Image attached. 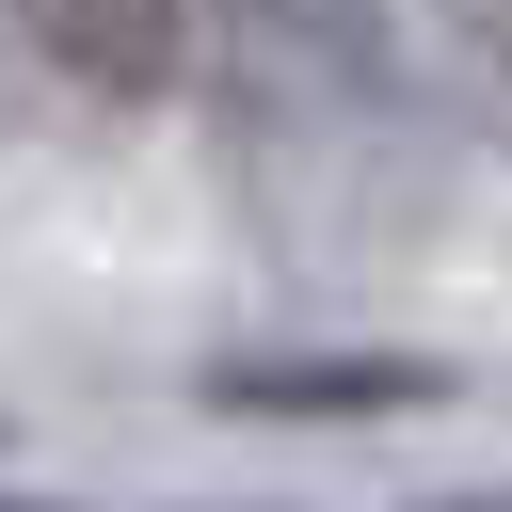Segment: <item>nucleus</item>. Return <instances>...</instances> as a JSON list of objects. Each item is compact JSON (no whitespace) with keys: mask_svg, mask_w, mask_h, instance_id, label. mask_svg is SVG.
<instances>
[{"mask_svg":"<svg viewBox=\"0 0 512 512\" xmlns=\"http://www.w3.org/2000/svg\"><path fill=\"white\" fill-rule=\"evenodd\" d=\"M192 400H208V416H272V432H368V416H432V400H448V352L288 336V352H208Z\"/></svg>","mask_w":512,"mask_h":512,"instance_id":"1","label":"nucleus"},{"mask_svg":"<svg viewBox=\"0 0 512 512\" xmlns=\"http://www.w3.org/2000/svg\"><path fill=\"white\" fill-rule=\"evenodd\" d=\"M16 48L80 96V112H160L208 48V0H16Z\"/></svg>","mask_w":512,"mask_h":512,"instance_id":"2","label":"nucleus"},{"mask_svg":"<svg viewBox=\"0 0 512 512\" xmlns=\"http://www.w3.org/2000/svg\"><path fill=\"white\" fill-rule=\"evenodd\" d=\"M224 48H240L256 80H288V96L368 112V96L400 80V0H224Z\"/></svg>","mask_w":512,"mask_h":512,"instance_id":"3","label":"nucleus"},{"mask_svg":"<svg viewBox=\"0 0 512 512\" xmlns=\"http://www.w3.org/2000/svg\"><path fill=\"white\" fill-rule=\"evenodd\" d=\"M464 64H480V112H496V144H512V0L464 16Z\"/></svg>","mask_w":512,"mask_h":512,"instance_id":"4","label":"nucleus"},{"mask_svg":"<svg viewBox=\"0 0 512 512\" xmlns=\"http://www.w3.org/2000/svg\"><path fill=\"white\" fill-rule=\"evenodd\" d=\"M400 512H512V480H448V496H400Z\"/></svg>","mask_w":512,"mask_h":512,"instance_id":"5","label":"nucleus"},{"mask_svg":"<svg viewBox=\"0 0 512 512\" xmlns=\"http://www.w3.org/2000/svg\"><path fill=\"white\" fill-rule=\"evenodd\" d=\"M192 512H288V496H192Z\"/></svg>","mask_w":512,"mask_h":512,"instance_id":"6","label":"nucleus"},{"mask_svg":"<svg viewBox=\"0 0 512 512\" xmlns=\"http://www.w3.org/2000/svg\"><path fill=\"white\" fill-rule=\"evenodd\" d=\"M0 512H32V496H0Z\"/></svg>","mask_w":512,"mask_h":512,"instance_id":"7","label":"nucleus"}]
</instances>
